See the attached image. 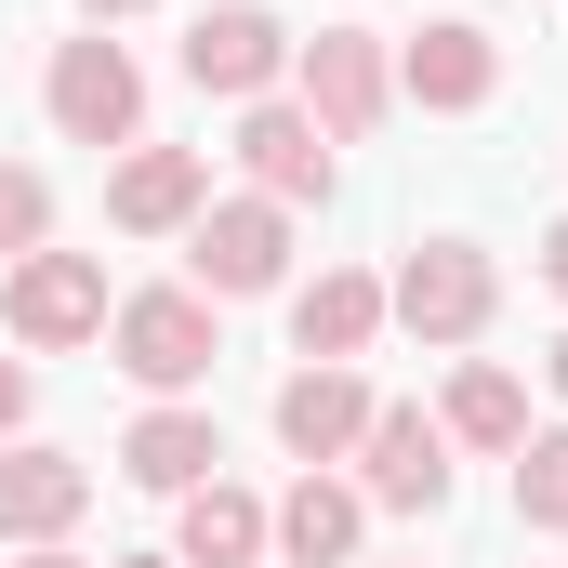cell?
Returning a JSON list of instances; mask_svg holds the SVG:
<instances>
[{
	"instance_id": "23",
	"label": "cell",
	"mask_w": 568,
	"mask_h": 568,
	"mask_svg": "<svg viewBox=\"0 0 568 568\" xmlns=\"http://www.w3.org/2000/svg\"><path fill=\"white\" fill-rule=\"evenodd\" d=\"M13 568H80V556H67V542H27V556H13Z\"/></svg>"
},
{
	"instance_id": "26",
	"label": "cell",
	"mask_w": 568,
	"mask_h": 568,
	"mask_svg": "<svg viewBox=\"0 0 568 568\" xmlns=\"http://www.w3.org/2000/svg\"><path fill=\"white\" fill-rule=\"evenodd\" d=\"M106 568H172V556H106Z\"/></svg>"
},
{
	"instance_id": "27",
	"label": "cell",
	"mask_w": 568,
	"mask_h": 568,
	"mask_svg": "<svg viewBox=\"0 0 568 568\" xmlns=\"http://www.w3.org/2000/svg\"><path fill=\"white\" fill-rule=\"evenodd\" d=\"M384 568H410V556H384Z\"/></svg>"
},
{
	"instance_id": "18",
	"label": "cell",
	"mask_w": 568,
	"mask_h": 568,
	"mask_svg": "<svg viewBox=\"0 0 568 568\" xmlns=\"http://www.w3.org/2000/svg\"><path fill=\"white\" fill-rule=\"evenodd\" d=\"M436 424L463 436V449H529V384H516L503 357H463V371H449V410H436Z\"/></svg>"
},
{
	"instance_id": "10",
	"label": "cell",
	"mask_w": 568,
	"mask_h": 568,
	"mask_svg": "<svg viewBox=\"0 0 568 568\" xmlns=\"http://www.w3.org/2000/svg\"><path fill=\"white\" fill-rule=\"evenodd\" d=\"M397 93H410V106H436V120L489 106V93H503V40H489V27H463V13H436V27H410V40H397Z\"/></svg>"
},
{
	"instance_id": "3",
	"label": "cell",
	"mask_w": 568,
	"mask_h": 568,
	"mask_svg": "<svg viewBox=\"0 0 568 568\" xmlns=\"http://www.w3.org/2000/svg\"><path fill=\"white\" fill-rule=\"evenodd\" d=\"M0 331H13L27 357L93 344V331H106V265H93V252H27V265H0Z\"/></svg>"
},
{
	"instance_id": "1",
	"label": "cell",
	"mask_w": 568,
	"mask_h": 568,
	"mask_svg": "<svg viewBox=\"0 0 568 568\" xmlns=\"http://www.w3.org/2000/svg\"><path fill=\"white\" fill-rule=\"evenodd\" d=\"M291 80H304V120H317L331 145H371L384 106H397V53H384V27H317V40H291Z\"/></svg>"
},
{
	"instance_id": "20",
	"label": "cell",
	"mask_w": 568,
	"mask_h": 568,
	"mask_svg": "<svg viewBox=\"0 0 568 568\" xmlns=\"http://www.w3.org/2000/svg\"><path fill=\"white\" fill-rule=\"evenodd\" d=\"M516 516H529V529H568V424L516 449Z\"/></svg>"
},
{
	"instance_id": "13",
	"label": "cell",
	"mask_w": 568,
	"mask_h": 568,
	"mask_svg": "<svg viewBox=\"0 0 568 568\" xmlns=\"http://www.w3.org/2000/svg\"><path fill=\"white\" fill-rule=\"evenodd\" d=\"M120 476L185 503V489H212V476H225V424H212V410H185V397H159V410H133V436H120Z\"/></svg>"
},
{
	"instance_id": "24",
	"label": "cell",
	"mask_w": 568,
	"mask_h": 568,
	"mask_svg": "<svg viewBox=\"0 0 568 568\" xmlns=\"http://www.w3.org/2000/svg\"><path fill=\"white\" fill-rule=\"evenodd\" d=\"M542 384H556V397H568V331H556V344H542Z\"/></svg>"
},
{
	"instance_id": "6",
	"label": "cell",
	"mask_w": 568,
	"mask_h": 568,
	"mask_svg": "<svg viewBox=\"0 0 568 568\" xmlns=\"http://www.w3.org/2000/svg\"><path fill=\"white\" fill-rule=\"evenodd\" d=\"M384 304H397L424 344H476V331H489V304H503V265H489L476 239H424V252L384 278Z\"/></svg>"
},
{
	"instance_id": "11",
	"label": "cell",
	"mask_w": 568,
	"mask_h": 568,
	"mask_svg": "<svg viewBox=\"0 0 568 568\" xmlns=\"http://www.w3.org/2000/svg\"><path fill=\"white\" fill-rule=\"evenodd\" d=\"M212 212V159L199 145H133L120 172H106V225L120 239H185Z\"/></svg>"
},
{
	"instance_id": "16",
	"label": "cell",
	"mask_w": 568,
	"mask_h": 568,
	"mask_svg": "<svg viewBox=\"0 0 568 568\" xmlns=\"http://www.w3.org/2000/svg\"><path fill=\"white\" fill-rule=\"evenodd\" d=\"M384 317H397V304H384L371 265H331V278L291 291V344H304V357H371V331H384Z\"/></svg>"
},
{
	"instance_id": "17",
	"label": "cell",
	"mask_w": 568,
	"mask_h": 568,
	"mask_svg": "<svg viewBox=\"0 0 568 568\" xmlns=\"http://www.w3.org/2000/svg\"><path fill=\"white\" fill-rule=\"evenodd\" d=\"M252 556H265V503H252L239 476L185 489V529H172V568H252Z\"/></svg>"
},
{
	"instance_id": "21",
	"label": "cell",
	"mask_w": 568,
	"mask_h": 568,
	"mask_svg": "<svg viewBox=\"0 0 568 568\" xmlns=\"http://www.w3.org/2000/svg\"><path fill=\"white\" fill-rule=\"evenodd\" d=\"M27 397H40V384H27V357H0V449L27 436Z\"/></svg>"
},
{
	"instance_id": "14",
	"label": "cell",
	"mask_w": 568,
	"mask_h": 568,
	"mask_svg": "<svg viewBox=\"0 0 568 568\" xmlns=\"http://www.w3.org/2000/svg\"><path fill=\"white\" fill-rule=\"evenodd\" d=\"M239 172H252V199H278V212L291 199H331V133L265 93V106H239Z\"/></svg>"
},
{
	"instance_id": "7",
	"label": "cell",
	"mask_w": 568,
	"mask_h": 568,
	"mask_svg": "<svg viewBox=\"0 0 568 568\" xmlns=\"http://www.w3.org/2000/svg\"><path fill=\"white\" fill-rule=\"evenodd\" d=\"M357 503H397V516H436L449 503V424L410 410V397H384L371 436H357Z\"/></svg>"
},
{
	"instance_id": "12",
	"label": "cell",
	"mask_w": 568,
	"mask_h": 568,
	"mask_svg": "<svg viewBox=\"0 0 568 568\" xmlns=\"http://www.w3.org/2000/svg\"><path fill=\"white\" fill-rule=\"evenodd\" d=\"M80 516H93V463L13 436V449H0V542H67Z\"/></svg>"
},
{
	"instance_id": "25",
	"label": "cell",
	"mask_w": 568,
	"mask_h": 568,
	"mask_svg": "<svg viewBox=\"0 0 568 568\" xmlns=\"http://www.w3.org/2000/svg\"><path fill=\"white\" fill-rule=\"evenodd\" d=\"M80 13H106V27H120V13H145V0H80Z\"/></svg>"
},
{
	"instance_id": "19",
	"label": "cell",
	"mask_w": 568,
	"mask_h": 568,
	"mask_svg": "<svg viewBox=\"0 0 568 568\" xmlns=\"http://www.w3.org/2000/svg\"><path fill=\"white\" fill-rule=\"evenodd\" d=\"M27 252H53V185L27 159H0V265H27Z\"/></svg>"
},
{
	"instance_id": "5",
	"label": "cell",
	"mask_w": 568,
	"mask_h": 568,
	"mask_svg": "<svg viewBox=\"0 0 568 568\" xmlns=\"http://www.w3.org/2000/svg\"><path fill=\"white\" fill-rule=\"evenodd\" d=\"M185 265H199L185 291H212V304L278 291L291 278V212H278V199H212V212L185 225Z\"/></svg>"
},
{
	"instance_id": "8",
	"label": "cell",
	"mask_w": 568,
	"mask_h": 568,
	"mask_svg": "<svg viewBox=\"0 0 568 568\" xmlns=\"http://www.w3.org/2000/svg\"><path fill=\"white\" fill-rule=\"evenodd\" d=\"M278 67H291V27L265 13V0H225V13H199V27H185V80H199V93H225V106H265V93H278Z\"/></svg>"
},
{
	"instance_id": "4",
	"label": "cell",
	"mask_w": 568,
	"mask_h": 568,
	"mask_svg": "<svg viewBox=\"0 0 568 568\" xmlns=\"http://www.w3.org/2000/svg\"><path fill=\"white\" fill-rule=\"evenodd\" d=\"M40 106H53V133H67V145H133V133H145V67L120 53V40H53Z\"/></svg>"
},
{
	"instance_id": "2",
	"label": "cell",
	"mask_w": 568,
	"mask_h": 568,
	"mask_svg": "<svg viewBox=\"0 0 568 568\" xmlns=\"http://www.w3.org/2000/svg\"><path fill=\"white\" fill-rule=\"evenodd\" d=\"M106 357L133 371L145 397H185V384H212V357H225V331H212V291H133V304H106Z\"/></svg>"
},
{
	"instance_id": "15",
	"label": "cell",
	"mask_w": 568,
	"mask_h": 568,
	"mask_svg": "<svg viewBox=\"0 0 568 568\" xmlns=\"http://www.w3.org/2000/svg\"><path fill=\"white\" fill-rule=\"evenodd\" d=\"M357 529H371V503H357L344 476H317V463H304L291 503H265V542H278L291 568H357Z\"/></svg>"
},
{
	"instance_id": "22",
	"label": "cell",
	"mask_w": 568,
	"mask_h": 568,
	"mask_svg": "<svg viewBox=\"0 0 568 568\" xmlns=\"http://www.w3.org/2000/svg\"><path fill=\"white\" fill-rule=\"evenodd\" d=\"M542 291L568 304V225H542Z\"/></svg>"
},
{
	"instance_id": "9",
	"label": "cell",
	"mask_w": 568,
	"mask_h": 568,
	"mask_svg": "<svg viewBox=\"0 0 568 568\" xmlns=\"http://www.w3.org/2000/svg\"><path fill=\"white\" fill-rule=\"evenodd\" d=\"M371 384H357V357H304L278 384V449L291 463H357V436H371Z\"/></svg>"
}]
</instances>
